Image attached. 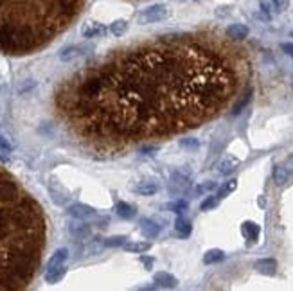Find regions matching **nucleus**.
<instances>
[{"label":"nucleus","instance_id":"1","mask_svg":"<svg viewBox=\"0 0 293 291\" xmlns=\"http://www.w3.org/2000/svg\"><path fill=\"white\" fill-rule=\"evenodd\" d=\"M171 8L168 4H151L148 8H144L142 11H139L137 15V23L139 25H149V23H158V22H164L171 16Z\"/></svg>","mask_w":293,"mask_h":291},{"label":"nucleus","instance_id":"2","mask_svg":"<svg viewBox=\"0 0 293 291\" xmlns=\"http://www.w3.org/2000/svg\"><path fill=\"white\" fill-rule=\"evenodd\" d=\"M94 50V45H87V43H72V45H67L58 52V58L63 63H70V61L77 60V58H83L87 54H90Z\"/></svg>","mask_w":293,"mask_h":291},{"label":"nucleus","instance_id":"3","mask_svg":"<svg viewBox=\"0 0 293 291\" xmlns=\"http://www.w3.org/2000/svg\"><path fill=\"white\" fill-rule=\"evenodd\" d=\"M106 31L108 29L101 22L88 20V22H85L83 25H81L79 33H81V36H83L85 40H94V38H101V36H104V34H106Z\"/></svg>","mask_w":293,"mask_h":291},{"label":"nucleus","instance_id":"4","mask_svg":"<svg viewBox=\"0 0 293 291\" xmlns=\"http://www.w3.org/2000/svg\"><path fill=\"white\" fill-rule=\"evenodd\" d=\"M49 194H50V198H52L54 203L60 205V207H65V205L70 201V193L67 189H63V187L58 183V180H50Z\"/></svg>","mask_w":293,"mask_h":291},{"label":"nucleus","instance_id":"5","mask_svg":"<svg viewBox=\"0 0 293 291\" xmlns=\"http://www.w3.org/2000/svg\"><path fill=\"white\" fill-rule=\"evenodd\" d=\"M67 214L74 220H88V218H94L95 216V208H92L90 205L87 203H72L69 208H67Z\"/></svg>","mask_w":293,"mask_h":291},{"label":"nucleus","instance_id":"6","mask_svg":"<svg viewBox=\"0 0 293 291\" xmlns=\"http://www.w3.org/2000/svg\"><path fill=\"white\" fill-rule=\"evenodd\" d=\"M189 183H191L189 176L183 174L182 171H176V173H173L171 180H169V191H171L173 194H182L187 191Z\"/></svg>","mask_w":293,"mask_h":291},{"label":"nucleus","instance_id":"7","mask_svg":"<svg viewBox=\"0 0 293 291\" xmlns=\"http://www.w3.org/2000/svg\"><path fill=\"white\" fill-rule=\"evenodd\" d=\"M153 282H155L156 287H164V289H173V287L178 286V280H176L175 275L168 272H158L153 275Z\"/></svg>","mask_w":293,"mask_h":291},{"label":"nucleus","instance_id":"8","mask_svg":"<svg viewBox=\"0 0 293 291\" xmlns=\"http://www.w3.org/2000/svg\"><path fill=\"white\" fill-rule=\"evenodd\" d=\"M67 259H69V250H67V248H58L56 252L50 255L49 262H47L45 272H50V270H56V268H60V266L67 264Z\"/></svg>","mask_w":293,"mask_h":291},{"label":"nucleus","instance_id":"9","mask_svg":"<svg viewBox=\"0 0 293 291\" xmlns=\"http://www.w3.org/2000/svg\"><path fill=\"white\" fill-rule=\"evenodd\" d=\"M141 232L146 235L148 239H155L156 235L160 234V230H162V227H160L156 221H153V220H149V218H142L141 220Z\"/></svg>","mask_w":293,"mask_h":291},{"label":"nucleus","instance_id":"10","mask_svg":"<svg viewBox=\"0 0 293 291\" xmlns=\"http://www.w3.org/2000/svg\"><path fill=\"white\" fill-rule=\"evenodd\" d=\"M156 191H158V181L156 180H144L134 187V193L139 194V196H153Z\"/></svg>","mask_w":293,"mask_h":291},{"label":"nucleus","instance_id":"11","mask_svg":"<svg viewBox=\"0 0 293 291\" xmlns=\"http://www.w3.org/2000/svg\"><path fill=\"white\" fill-rule=\"evenodd\" d=\"M291 176L293 174L289 173V169L284 166V164H279V166L274 167V180L277 186H288L289 181H291Z\"/></svg>","mask_w":293,"mask_h":291},{"label":"nucleus","instance_id":"12","mask_svg":"<svg viewBox=\"0 0 293 291\" xmlns=\"http://www.w3.org/2000/svg\"><path fill=\"white\" fill-rule=\"evenodd\" d=\"M227 36H229L230 40H236V42H241V40H245L248 36V27L243 25V23H232V25L227 27Z\"/></svg>","mask_w":293,"mask_h":291},{"label":"nucleus","instance_id":"13","mask_svg":"<svg viewBox=\"0 0 293 291\" xmlns=\"http://www.w3.org/2000/svg\"><path fill=\"white\" fill-rule=\"evenodd\" d=\"M254 268L257 270L259 273H263V275H275V272H277V262L274 261V259H259L257 262L254 264Z\"/></svg>","mask_w":293,"mask_h":291},{"label":"nucleus","instance_id":"14","mask_svg":"<svg viewBox=\"0 0 293 291\" xmlns=\"http://www.w3.org/2000/svg\"><path fill=\"white\" fill-rule=\"evenodd\" d=\"M239 164H241L239 160L234 158V156H225V158L218 164V173L223 174V176H227V174L234 173V171L239 167Z\"/></svg>","mask_w":293,"mask_h":291},{"label":"nucleus","instance_id":"15","mask_svg":"<svg viewBox=\"0 0 293 291\" xmlns=\"http://www.w3.org/2000/svg\"><path fill=\"white\" fill-rule=\"evenodd\" d=\"M115 212H117V216L122 218V220H131V218L137 216V208H135L131 203H128V201H117Z\"/></svg>","mask_w":293,"mask_h":291},{"label":"nucleus","instance_id":"16","mask_svg":"<svg viewBox=\"0 0 293 291\" xmlns=\"http://www.w3.org/2000/svg\"><path fill=\"white\" fill-rule=\"evenodd\" d=\"M175 230L182 239H187L191 235V232H193V225H191L189 220H185V218L178 216V218H176V221H175Z\"/></svg>","mask_w":293,"mask_h":291},{"label":"nucleus","instance_id":"17","mask_svg":"<svg viewBox=\"0 0 293 291\" xmlns=\"http://www.w3.org/2000/svg\"><path fill=\"white\" fill-rule=\"evenodd\" d=\"M241 232H243V235L248 239V243H255L259 237V225L252 223V221H245L243 225H241Z\"/></svg>","mask_w":293,"mask_h":291},{"label":"nucleus","instance_id":"18","mask_svg":"<svg viewBox=\"0 0 293 291\" xmlns=\"http://www.w3.org/2000/svg\"><path fill=\"white\" fill-rule=\"evenodd\" d=\"M13 149H15V146H13L11 140H9L8 137L0 135V160H2V162H8Z\"/></svg>","mask_w":293,"mask_h":291},{"label":"nucleus","instance_id":"19","mask_svg":"<svg viewBox=\"0 0 293 291\" xmlns=\"http://www.w3.org/2000/svg\"><path fill=\"white\" fill-rule=\"evenodd\" d=\"M122 248H124L126 252H129V253H144V252H148V250L151 248V245H149V243H146V241H131V243L126 241V245L122 246Z\"/></svg>","mask_w":293,"mask_h":291},{"label":"nucleus","instance_id":"20","mask_svg":"<svg viewBox=\"0 0 293 291\" xmlns=\"http://www.w3.org/2000/svg\"><path fill=\"white\" fill-rule=\"evenodd\" d=\"M223 259H225V253L218 248L209 250V252H205V255H203V262H205V264H216V262H221Z\"/></svg>","mask_w":293,"mask_h":291},{"label":"nucleus","instance_id":"21","mask_svg":"<svg viewBox=\"0 0 293 291\" xmlns=\"http://www.w3.org/2000/svg\"><path fill=\"white\" fill-rule=\"evenodd\" d=\"M69 230H70V234L77 239H83L90 234V228H88V225H85V223H70Z\"/></svg>","mask_w":293,"mask_h":291},{"label":"nucleus","instance_id":"22","mask_svg":"<svg viewBox=\"0 0 293 291\" xmlns=\"http://www.w3.org/2000/svg\"><path fill=\"white\" fill-rule=\"evenodd\" d=\"M128 22L126 20H115V22L110 23V27H108V31H110V34H114V36H124V33L128 31Z\"/></svg>","mask_w":293,"mask_h":291},{"label":"nucleus","instance_id":"23","mask_svg":"<svg viewBox=\"0 0 293 291\" xmlns=\"http://www.w3.org/2000/svg\"><path fill=\"white\" fill-rule=\"evenodd\" d=\"M126 241H128L126 235H114V237L103 239V245L106 246V248H119V246H124Z\"/></svg>","mask_w":293,"mask_h":291},{"label":"nucleus","instance_id":"24","mask_svg":"<svg viewBox=\"0 0 293 291\" xmlns=\"http://www.w3.org/2000/svg\"><path fill=\"white\" fill-rule=\"evenodd\" d=\"M166 208H168V210H173V212H176V214H182V212H183V210H185V208H187V201H185V200H182V198H180V200L173 201V203H168V205H166Z\"/></svg>","mask_w":293,"mask_h":291},{"label":"nucleus","instance_id":"25","mask_svg":"<svg viewBox=\"0 0 293 291\" xmlns=\"http://www.w3.org/2000/svg\"><path fill=\"white\" fill-rule=\"evenodd\" d=\"M236 187H237V180L236 178H232V180H229L227 183H225L223 187L220 189V193H218V196L220 198H225L227 194H230L232 191H236Z\"/></svg>","mask_w":293,"mask_h":291},{"label":"nucleus","instance_id":"26","mask_svg":"<svg viewBox=\"0 0 293 291\" xmlns=\"http://www.w3.org/2000/svg\"><path fill=\"white\" fill-rule=\"evenodd\" d=\"M180 148L182 149H187V151H191V149H196L200 146V142L196 139H193V137H187V139H180Z\"/></svg>","mask_w":293,"mask_h":291},{"label":"nucleus","instance_id":"27","mask_svg":"<svg viewBox=\"0 0 293 291\" xmlns=\"http://www.w3.org/2000/svg\"><path fill=\"white\" fill-rule=\"evenodd\" d=\"M218 201H220V196H209L205 198V201L202 203V210H210V208H216L218 207Z\"/></svg>","mask_w":293,"mask_h":291},{"label":"nucleus","instance_id":"28","mask_svg":"<svg viewBox=\"0 0 293 291\" xmlns=\"http://www.w3.org/2000/svg\"><path fill=\"white\" fill-rule=\"evenodd\" d=\"M212 189H216V183H214V181H207L203 186L196 187V189H194V194H202V193H207V191H212Z\"/></svg>","mask_w":293,"mask_h":291},{"label":"nucleus","instance_id":"29","mask_svg":"<svg viewBox=\"0 0 293 291\" xmlns=\"http://www.w3.org/2000/svg\"><path fill=\"white\" fill-rule=\"evenodd\" d=\"M272 4H274V8L277 9L279 13H282L289 8V0H272Z\"/></svg>","mask_w":293,"mask_h":291},{"label":"nucleus","instance_id":"30","mask_svg":"<svg viewBox=\"0 0 293 291\" xmlns=\"http://www.w3.org/2000/svg\"><path fill=\"white\" fill-rule=\"evenodd\" d=\"M282 52H286L288 56L293 58V42H288V43H282Z\"/></svg>","mask_w":293,"mask_h":291},{"label":"nucleus","instance_id":"31","mask_svg":"<svg viewBox=\"0 0 293 291\" xmlns=\"http://www.w3.org/2000/svg\"><path fill=\"white\" fill-rule=\"evenodd\" d=\"M141 261L144 262L146 270H151L153 268V259L151 257H141Z\"/></svg>","mask_w":293,"mask_h":291},{"label":"nucleus","instance_id":"32","mask_svg":"<svg viewBox=\"0 0 293 291\" xmlns=\"http://www.w3.org/2000/svg\"><path fill=\"white\" fill-rule=\"evenodd\" d=\"M156 151H158V148H146V149H142V155L151 156V155H155Z\"/></svg>","mask_w":293,"mask_h":291},{"label":"nucleus","instance_id":"33","mask_svg":"<svg viewBox=\"0 0 293 291\" xmlns=\"http://www.w3.org/2000/svg\"><path fill=\"white\" fill-rule=\"evenodd\" d=\"M284 166H286V167H288V169H289V173H291V174H293V155H291V156H288V158H286Z\"/></svg>","mask_w":293,"mask_h":291},{"label":"nucleus","instance_id":"34","mask_svg":"<svg viewBox=\"0 0 293 291\" xmlns=\"http://www.w3.org/2000/svg\"><path fill=\"white\" fill-rule=\"evenodd\" d=\"M291 36H293V31H291Z\"/></svg>","mask_w":293,"mask_h":291}]
</instances>
